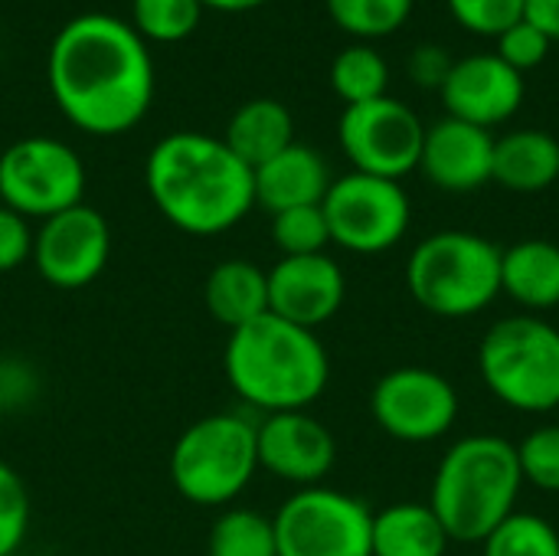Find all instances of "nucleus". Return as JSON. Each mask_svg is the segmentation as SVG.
<instances>
[{
  "label": "nucleus",
  "instance_id": "obj_36",
  "mask_svg": "<svg viewBox=\"0 0 559 556\" xmlns=\"http://www.w3.org/2000/svg\"><path fill=\"white\" fill-rule=\"evenodd\" d=\"M33 393H36L33 370L16 360H0V406L3 410L23 406L26 400H33Z\"/></svg>",
  "mask_w": 559,
  "mask_h": 556
},
{
  "label": "nucleus",
  "instance_id": "obj_25",
  "mask_svg": "<svg viewBox=\"0 0 559 556\" xmlns=\"http://www.w3.org/2000/svg\"><path fill=\"white\" fill-rule=\"evenodd\" d=\"M206 556H278L275 521L255 508H226L210 528Z\"/></svg>",
  "mask_w": 559,
  "mask_h": 556
},
{
  "label": "nucleus",
  "instance_id": "obj_15",
  "mask_svg": "<svg viewBox=\"0 0 559 556\" xmlns=\"http://www.w3.org/2000/svg\"><path fill=\"white\" fill-rule=\"evenodd\" d=\"M347 298V275L328 252L282 256L269 269V311L298 328L318 331Z\"/></svg>",
  "mask_w": 559,
  "mask_h": 556
},
{
  "label": "nucleus",
  "instance_id": "obj_23",
  "mask_svg": "<svg viewBox=\"0 0 559 556\" xmlns=\"http://www.w3.org/2000/svg\"><path fill=\"white\" fill-rule=\"evenodd\" d=\"M223 141L239 161L255 170L259 164L282 154L288 144H295V118L275 98H252L233 111Z\"/></svg>",
  "mask_w": 559,
  "mask_h": 556
},
{
  "label": "nucleus",
  "instance_id": "obj_18",
  "mask_svg": "<svg viewBox=\"0 0 559 556\" xmlns=\"http://www.w3.org/2000/svg\"><path fill=\"white\" fill-rule=\"evenodd\" d=\"M255 177V206L269 210L272 216L295 206H318L331 187L328 161L308 144H288L272 161L252 170Z\"/></svg>",
  "mask_w": 559,
  "mask_h": 556
},
{
  "label": "nucleus",
  "instance_id": "obj_19",
  "mask_svg": "<svg viewBox=\"0 0 559 556\" xmlns=\"http://www.w3.org/2000/svg\"><path fill=\"white\" fill-rule=\"evenodd\" d=\"M206 311L229 331L269 315V272L252 259H223L203 282Z\"/></svg>",
  "mask_w": 559,
  "mask_h": 556
},
{
  "label": "nucleus",
  "instance_id": "obj_37",
  "mask_svg": "<svg viewBox=\"0 0 559 556\" xmlns=\"http://www.w3.org/2000/svg\"><path fill=\"white\" fill-rule=\"evenodd\" d=\"M524 20L544 29L550 43H559V0H524Z\"/></svg>",
  "mask_w": 559,
  "mask_h": 556
},
{
  "label": "nucleus",
  "instance_id": "obj_28",
  "mask_svg": "<svg viewBox=\"0 0 559 556\" xmlns=\"http://www.w3.org/2000/svg\"><path fill=\"white\" fill-rule=\"evenodd\" d=\"M200 0H131V26L144 43H180L203 16Z\"/></svg>",
  "mask_w": 559,
  "mask_h": 556
},
{
  "label": "nucleus",
  "instance_id": "obj_26",
  "mask_svg": "<svg viewBox=\"0 0 559 556\" xmlns=\"http://www.w3.org/2000/svg\"><path fill=\"white\" fill-rule=\"evenodd\" d=\"M328 16L357 39H380L409 23L416 0H324Z\"/></svg>",
  "mask_w": 559,
  "mask_h": 556
},
{
  "label": "nucleus",
  "instance_id": "obj_21",
  "mask_svg": "<svg viewBox=\"0 0 559 556\" xmlns=\"http://www.w3.org/2000/svg\"><path fill=\"white\" fill-rule=\"evenodd\" d=\"M501 295L527 311L559 305V246L550 239H521L501 249Z\"/></svg>",
  "mask_w": 559,
  "mask_h": 556
},
{
  "label": "nucleus",
  "instance_id": "obj_12",
  "mask_svg": "<svg viewBox=\"0 0 559 556\" xmlns=\"http://www.w3.org/2000/svg\"><path fill=\"white\" fill-rule=\"evenodd\" d=\"M459 390L432 367H393L370 390L373 423L396 442L426 446L459 423Z\"/></svg>",
  "mask_w": 559,
  "mask_h": 556
},
{
  "label": "nucleus",
  "instance_id": "obj_32",
  "mask_svg": "<svg viewBox=\"0 0 559 556\" xmlns=\"http://www.w3.org/2000/svg\"><path fill=\"white\" fill-rule=\"evenodd\" d=\"M445 3L452 20L475 36L498 39L504 29L524 20V0H445Z\"/></svg>",
  "mask_w": 559,
  "mask_h": 556
},
{
  "label": "nucleus",
  "instance_id": "obj_11",
  "mask_svg": "<svg viewBox=\"0 0 559 556\" xmlns=\"http://www.w3.org/2000/svg\"><path fill=\"white\" fill-rule=\"evenodd\" d=\"M423 138V118L393 95L347 105L337 121V141L350 167L386 180H403L419 170Z\"/></svg>",
  "mask_w": 559,
  "mask_h": 556
},
{
  "label": "nucleus",
  "instance_id": "obj_16",
  "mask_svg": "<svg viewBox=\"0 0 559 556\" xmlns=\"http://www.w3.org/2000/svg\"><path fill=\"white\" fill-rule=\"evenodd\" d=\"M524 92V75L511 69L498 52H472L455 59L442 85V105L449 118L491 131L521 111Z\"/></svg>",
  "mask_w": 559,
  "mask_h": 556
},
{
  "label": "nucleus",
  "instance_id": "obj_20",
  "mask_svg": "<svg viewBox=\"0 0 559 556\" xmlns=\"http://www.w3.org/2000/svg\"><path fill=\"white\" fill-rule=\"evenodd\" d=\"M491 180L511 193H540L554 187L559 180V141L537 128L495 138Z\"/></svg>",
  "mask_w": 559,
  "mask_h": 556
},
{
  "label": "nucleus",
  "instance_id": "obj_7",
  "mask_svg": "<svg viewBox=\"0 0 559 556\" xmlns=\"http://www.w3.org/2000/svg\"><path fill=\"white\" fill-rule=\"evenodd\" d=\"M478 374L508 410L554 413L559 410V328L537 315L495 321L478 344Z\"/></svg>",
  "mask_w": 559,
  "mask_h": 556
},
{
  "label": "nucleus",
  "instance_id": "obj_13",
  "mask_svg": "<svg viewBox=\"0 0 559 556\" xmlns=\"http://www.w3.org/2000/svg\"><path fill=\"white\" fill-rule=\"evenodd\" d=\"M111 259V226L88 206L75 203L39 223L33 239V265L39 279L62 292L92 285Z\"/></svg>",
  "mask_w": 559,
  "mask_h": 556
},
{
  "label": "nucleus",
  "instance_id": "obj_8",
  "mask_svg": "<svg viewBox=\"0 0 559 556\" xmlns=\"http://www.w3.org/2000/svg\"><path fill=\"white\" fill-rule=\"evenodd\" d=\"M331 242L354 256L396 249L413 223V203L400 180L350 170L334 177L321 200Z\"/></svg>",
  "mask_w": 559,
  "mask_h": 556
},
{
  "label": "nucleus",
  "instance_id": "obj_22",
  "mask_svg": "<svg viewBox=\"0 0 559 556\" xmlns=\"http://www.w3.org/2000/svg\"><path fill=\"white\" fill-rule=\"evenodd\" d=\"M449 544L429 501H396L373 514V556H449Z\"/></svg>",
  "mask_w": 559,
  "mask_h": 556
},
{
  "label": "nucleus",
  "instance_id": "obj_14",
  "mask_svg": "<svg viewBox=\"0 0 559 556\" xmlns=\"http://www.w3.org/2000/svg\"><path fill=\"white\" fill-rule=\"evenodd\" d=\"M259 469L295 488L324 485L337 462L334 433L308 410L272 413L255 423Z\"/></svg>",
  "mask_w": 559,
  "mask_h": 556
},
{
  "label": "nucleus",
  "instance_id": "obj_6",
  "mask_svg": "<svg viewBox=\"0 0 559 556\" xmlns=\"http://www.w3.org/2000/svg\"><path fill=\"white\" fill-rule=\"evenodd\" d=\"M177 495L197 508H229L259 472L255 423L242 413H210L190 423L167 462Z\"/></svg>",
  "mask_w": 559,
  "mask_h": 556
},
{
  "label": "nucleus",
  "instance_id": "obj_29",
  "mask_svg": "<svg viewBox=\"0 0 559 556\" xmlns=\"http://www.w3.org/2000/svg\"><path fill=\"white\" fill-rule=\"evenodd\" d=\"M272 242L282 256H318L331 246V229L318 206H295L272 216Z\"/></svg>",
  "mask_w": 559,
  "mask_h": 556
},
{
  "label": "nucleus",
  "instance_id": "obj_4",
  "mask_svg": "<svg viewBox=\"0 0 559 556\" xmlns=\"http://www.w3.org/2000/svg\"><path fill=\"white\" fill-rule=\"evenodd\" d=\"M524 488L518 446L495 433L459 439L432 475L429 508L452 544H481L504 518L518 511Z\"/></svg>",
  "mask_w": 559,
  "mask_h": 556
},
{
  "label": "nucleus",
  "instance_id": "obj_35",
  "mask_svg": "<svg viewBox=\"0 0 559 556\" xmlns=\"http://www.w3.org/2000/svg\"><path fill=\"white\" fill-rule=\"evenodd\" d=\"M455 59L445 46L439 43H423L409 52V79L419 85V88H439L445 85L449 72H452Z\"/></svg>",
  "mask_w": 559,
  "mask_h": 556
},
{
  "label": "nucleus",
  "instance_id": "obj_24",
  "mask_svg": "<svg viewBox=\"0 0 559 556\" xmlns=\"http://www.w3.org/2000/svg\"><path fill=\"white\" fill-rule=\"evenodd\" d=\"M331 88L347 105H364L383 98L390 88V62L380 49L367 43H354L341 49L331 62Z\"/></svg>",
  "mask_w": 559,
  "mask_h": 556
},
{
  "label": "nucleus",
  "instance_id": "obj_5",
  "mask_svg": "<svg viewBox=\"0 0 559 556\" xmlns=\"http://www.w3.org/2000/svg\"><path fill=\"white\" fill-rule=\"evenodd\" d=\"M406 288L436 318H475L501 295V249L481 233L439 229L409 252Z\"/></svg>",
  "mask_w": 559,
  "mask_h": 556
},
{
  "label": "nucleus",
  "instance_id": "obj_34",
  "mask_svg": "<svg viewBox=\"0 0 559 556\" xmlns=\"http://www.w3.org/2000/svg\"><path fill=\"white\" fill-rule=\"evenodd\" d=\"M33 239H36L33 223L0 203V275L16 272L33 259Z\"/></svg>",
  "mask_w": 559,
  "mask_h": 556
},
{
  "label": "nucleus",
  "instance_id": "obj_10",
  "mask_svg": "<svg viewBox=\"0 0 559 556\" xmlns=\"http://www.w3.org/2000/svg\"><path fill=\"white\" fill-rule=\"evenodd\" d=\"M82 197L85 164L66 141L29 134L0 154V203L29 223H43L75 203H85Z\"/></svg>",
  "mask_w": 559,
  "mask_h": 556
},
{
  "label": "nucleus",
  "instance_id": "obj_2",
  "mask_svg": "<svg viewBox=\"0 0 559 556\" xmlns=\"http://www.w3.org/2000/svg\"><path fill=\"white\" fill-rule=\"evenodd\" d=\"M144 187L157 213L187 236H219L255 206V177L223 138L164 134L144 161Z\"/></svg>",
  "mask_w": 559,
  "mask_h": 556
},
{
  "label": "nucleus",
  "instance_id": "obj_31",
  "mask_svg": "<svg viewBox=\"0 0 559 556\" xmlns=\"http://www.w3.org/2000/svg\"><path fill=\"white\" fill-rule=\"evenodd\" d=\"M29 492L16 469L0 462V556H16L29 537Z\"/></svg>",
  "mask_w": 559,
  "mask_h": 556
},
{
  "label": "nucleus",
  "instance_id": "obj_3",
  "mask_svg": "<svg viewBox=\"0 0 559 556\" xmlns=\"http://www.w3.org/2000/svg\"><path fill=\"white\" fill-rule=\"evenodd\" d=\"M223 374L233 393L262 416L295 413L324 397L331 383V357L318 331L298 328L269 311L252 324L229 331Z\"/></svg>",
  "mask_w": 559,
  "mask_h": 556
},
{
  "label": "nucleus",
  "instance_id": "obj_9",
  "mask_svg": "<svg viewBox=\"0 0 559 556\" xmlns=\"http://www.w3.org/2000/svg\"><path fill=\"white\" fill-rule=\"evenodd\" d=\"M272 521L278 556H373V511L341 488H298Z\"/></svg>",
  "mask_w": 559,
  "mask_h": 556
},
{
  "label": "nucleus",
  "instance_id": "obj_27",
  "mask_svg": "<svg viewBox=\"0 0 559 556\" xmlns=\"http://www.w3.org/2000/svg\"><path fill=\"white\" fill-rule=\"evenodd\" d=\"M481 556H559V531L540 514L514 511L485 541Z\"/></svg>",
  "mask_w": 559,
  "mask_h": 556
},
{
  "label": "nucleus",
  "instance_id": "obj_17",
  "mask_svg": "<svg viewBox=\"0 0 559 556\" xmlns=\"http://www.w3.org/2000/svg\"><path fill=\"white\" fill-rule=\"evenodd\" d=\"M491 161H495L491 131L449 115L426 128L419 170L432 187L445 193L481 190L485 184H491Z\"/></svg>",
  "mask_w": 559,
  "mask_h": 556
},
{
  "label": "nucleus",
  "instance_id": "obj_33",
  "mask_svg": "<svg viewBox=\"0 0 559 556\" xmlns=\"http://www.w3.org/2000/svg\"><path fill=\"white\" fill-rule=\"evenodd\" d=\"M498 56L511 66V69H518L521 75L527 72V69H537L544 59H547V52H550V36L544 33V29H537L531 20H521V23H514L511 29H504L498 39Z\"/></svg>",
  "mask_w": 559,
  "mask_h": 556
},
{
  "label": "nucleus",
  "instance_id": "obj_38",
  "mask_svg": "<svg viewBox=\"0 0 559 556\" xmlns=\"http://www.w3.org/2000/svg\"><path fill=\"white\" fill-rule=\"evenodd\" d=\"M200 3L210 7V10H223V13H242V10L262 7L265 0H200Z\"/></svg>",
  "mask_w": 559,
  "mask_h": 556
},
{
  "label": "nucleus",
  "instance_id": "obj_30",
  "mask_svg": "<svg viewBox=\"0 0 559 556\" xmlns=\"http://www.w3.org/2000/svg\"><path fill=\"white\" fill-rule=\"evenodd\" d=\"M518 462L524 485L559 495V426H537L518 442Z\"/></svg>",
  "mask_w": 559,
  "mask_h": 556
},
{
  "label": "nucleus",
  "instance_id": "obj_1",
  "mask_svg": "<svg viewBox=\"0 0 559 556\" xmlns=\"http://www.w3.org/2000/svg\"><path fill=\"white\" fill-rule=\"evenodd\" d=\"M46 79L66 121L95 138L131 131L157 85L147 43L111 13L72 16L49 46Z\"/></svg>",
  "mask_w": 559,
  "mask_h": 556
}]
</instances>
